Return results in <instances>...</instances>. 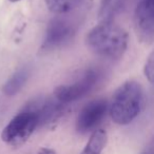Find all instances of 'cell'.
Listing matches in <instances>:
<instances>
[{"instance_id": "cell-12", "label": "cell", "mask_w": 154, "mask_h": 154, "mask_svg": "<svg viewBox=\"0 0 154 154\" xmlns=\"http://www.w3.org/2000/svg\"><path fill=\"white\" fill-rule=\"evenodd\" d=\"M143 71H145V75L147 77V79L152 85H154V50L149 55V57L147 58Z\"/></svg>"}, {"instance_id": "cell-10", "label": "cell", "mask_w": 154, "mask_h": 154, "mask_svg": "<svg viewBox=\"0 0 154 154\" xmlns=\"http://www.w3.org/2000/svg\"><path fill=\"white\" fill-rule=\"evenodd\" d=\"M126 0H101L98 16L103 21H113V18L124 8Z\"/></svg>"}, {"instance_id": "cell-13", "label": "cell", "mask_w": 154, "mask_h": 154, "mask_svg": "<svg viewBox=\"0 0 154 154\" xmlns=\"http://www.w3.org/2000/svg\"><path fill=\"white\" fill-rule=\"evenodd\" d=\"M140 154H154V138L148 143V146H146Z\"/></svg>"}, {"instance_id": "cell-7", "label": "cell", "mask_w": 154, "mask_h": 154, "mask_svg": "<svg viewBox=\"0 0 154 154\" xmlns=\"http://www.w3.org/2000/svg\"><path fill=\"white\" fill-rule=\"evenodd\" d=\"M137 35L141 40H154V0H140L134 14Z\"/></svg>"}, {"instance_id": "cell-5", "label": "cell", "mask_w": 154, "mask_h": 154, "mask_svg": "<svg viewBox=\"0 0 154 154\" xmlns=\"http://www.w3.org/2000/svg\"><path fill=\"white\" fill-rule=\"evenodd\" d=\"M77 26L78 21L74 17L66 16V14L53 18L45 30L42 49L51 51L63 47L68 41L72 40L76 34Z\"/></svg>"}, {"instance_id": "cell-6", "label": "cell", "mask_w": 154, "mask_h": 154, "mask_svg": "<svg viewBox=\"0 0 154 154\" xmlns=\"http://www.w3.org/2000/svg\"><path fill=\"white\" fill-rule=\"evenodd\" d=\"M109 111V103L105 98H98L88 103L78 114L76 120V130L80 134L93 131Z\"/></svg>"}, {"instance_id": "cell-2", "label": "cell", "mask_w": 154, "mask_h": 154, "mask_svg": "<svg viewBox=\"0 0 154 154\" xmlns=\"http://www.w3.org/2000/svg\"><path fill=\"white\" fill-rule=\"evenodd\" d=\"M143 89L136 82H126L115 91L109 105L112 120L117 125H128L139 114L143 106Z\"/></svg>"}, {"instance_id": "cell-14", "label": "cell", "mask_w": 154, "mask_h": 154, "mask_svg": "<svg viewBox=\"0 0 154 154\" xmlns=\"http://www.w3.org/2000/svg\"><path fill=\"white\" fill-rule=\"evenodd\" d=\"M36 154H56L55 151L52 149H49V148H41V149L38 150Z\"/></svg>"}, {"instance_id": "cell-15", "label": "cell", "mask_w": 154, "mask_h": 154, "mask_svg": "<svg viewBox=\"0 0 154 154\" xmlns=\"http://www.w3.org/2000/svg\"><path fill=\"white\" fill-rule=\"evenodd\" d=\"M10 2H18V1H20V0H9Z\"/></svg>"}, {"instance_id": "cell-1", "label": "cell", "mask_w": 154, "mask_h": 154, "mask_svg": "<svg viewBox=\"0 0 154 154\" xmlns=\"http://www.w3.org/2000/svg\"><path fill=\"white\" fill-rule=\"evenodd\" d=\"M86 43L98 56L119 59L128 47V33L113 21H103L89 31Z\"/></svg>"}, {"instance_id": "cell-8", "label": "cell", "mask_w": 154, "mask_h": 154, "mask_svg": "<svg viewBox=\"0 0 154 154\" xmlns=\"http://www.w3.org/2000/svg\"><path fill=\"white\" fill-rule=\"evenodd\" d=\"M31 71L29 68L23 66V68L19 69L18 71H16L11 77L5 84L2 88V92L8 96H12L15 95L23 88V86L26 84L29 77H30Z\"/></svg>"}, {"instance_id": "cell-4", "label": "cell", "mask_w": 154, "mask_h": 154, "mask_svg": "<svg viewBox=\"0 0 154 154\" xmlns=\"http://www.w3.org/2000/svg\"><path fill=\"white\" fill-rule=\"evenodd\" d=\"M100 79V72L98 69L89 68L79 78L70 85H61L54 90L53 96L61 103L68 105L73 101L79 100L91 92Z\"/></svg>"}, {"instance_id": "cell-11", "label": "cell", "mask_w": 154, "mask_h": 154, "mask_svg": "<svg viewBox=\"0 0 154 154\" xmlns=\"http://www.w3.org/2000/svg\"><path fill=\"white\" fill-rule=\"evenodd\" d=\"M84 0H45V5L52 13L64 15L76 9Z\"/></svg>"}, {"instance_id": "cell-9", "label": "cell", "mask_w": 154, "mask_h": 154, "mask_svg": "<svg viewBox=\"0 0 154 154\" xmlns=\"http://www.w3.org/2000/svg\"><path fill=\"white\" fill-rule=\"evenodd\" d=\"M108 136L103 129H97L92 133L85 149L80 154H101L107 145Z\"/></svg>"}, {"instance_id": "cell-3", "label": "cell", "mask_w": 154, "mask_h": 154, "mask_svg": "<svg viewBox=\"0 0 154 154\" xmlns=\"http://www.w3.org/2000/svg\"><path fill=\"white\" fill-rule=\"evenodd\" d=\"M39 126L40 118L38 114L29 107L10 120L2 130L1 139L11 147H20L26 143Z\"/></svg>"}]
</instances>
